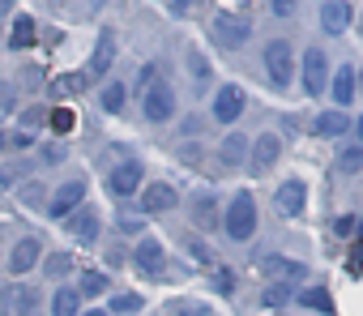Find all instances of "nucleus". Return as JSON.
<instances>
[{
  "label": "nucleus",
  "mask_w": 363,
  "mask_h": 316,
  "mask_svg": "<svg viewBox=\"0 0 363 316\" xmlns=\"http://www.w3.org/2000/svg\"><path fill=\"white\" fill-rule=\"evenodd\" d=\"M223 231H227L235 244H248V239L257 235V201H252V193H235V197H231V205H227V214H223Z\"/></svg>",
  "instance_id": "f257e3e1"
},
{
  "label": "nucleus",
  "mask_w": 363,
  "mask_h": 316,
  "mask_svg": "<svg viewBox=\"0 0 363 316\" xmlns=\"http://www.w3.org/2000/svg\"><path fill=\"white\" fill-rule=\"evenodd\" d=\"M265 77H269L274 90H286L295 81V47L286 39H274L265 47Z\"/></svg>",
  "instance_id": "f03ea898"
},
{
  "label": "nucleus",
  "mask_w": 363,
  "mask_h": 316,
  "mask_svg": "<svg viewBox=\"0 0 363 316\" xmlns=\"http://www.w3.org/2000/svg\"><path fill=\"white\" fill-rule=\"evenodd\" d=\"M299 81H303V94H308V98H316V94L329 90V60H325L320 47H308V52H303V60H299Z\"/></svg>",
  "instance_id": "7ed1b4c3"
},
{
  "label": "nucleus",
  "mask_w": 363,
  "mask_h": 316,
  "mask_svg": "<svg viewBox=\"0 0 363 316\" xmlns=\"http://www.w3.org/2000/svg\"><path fill=\"white\" fill-rule=\"evenodd\" d=\"M141 111H145L150 124H167L175 115V90L167 81H150L145 94H141Z\"/></svg>",
  "instance_id": "20e7f679"
},
{
  "label": "nucleus",
  "mask_w": 363,
  "mask_h": 316,
  "mask_svg": "<svg viewBox=\"0 0 363 316\" xmlns=\"http://www.w3.org/2000/svg\"><path fill=\"white\" fill-rule=\"evenodd\" d=\"M107 193L116 201H128L133 193H141V163H137V158H128V163L107 171Z\"/></svg>",
  "instance_id": "39448f33"
},
{
  "label": "nucleus",
  "mask_w": 363,
  "mask_h": 316,
  "mask_svg": "<svg viewBox=\"0 0 363 316\" xmlns=\"http://www.w3.org/2000/svg\"><path fill=\"white\" fill-rule=\"evenodd\" d=\"M210 30H214V39H218L223 47H244V43L252 39V22H244V18H235V13H218Z\"/></svg>",
  "instance_id": "423d86ee"
},
{
  "label": "nucleus",
  "mask_w": 363,
  "mask_h": 316,
  "mask_svg": "<svg viewBox=\"0 0 363 316\" xmlns=\"http://www.w3.org/2000/svg\"><path fill=\"white\" fill-rule=\"evenodd\" d=\"M244 107H248V94H244V86H235V81L214 94V120H218V124H235V120L244 115Z\"/></svg>",
  "instance_id": "0eeeda50"
},
{
  "label": "nucleus",
  "mask_w": 363,
  "mask_h": 316,
  "mask_svg": "<svg viewBox=\"0 0 363 316\" xmlns=\"http://www.w3.org/2000/svg\"><path fill=\"white\" fill-rule=\"evenodd\" d=\"M82 201H86V180H69V184H60L56 197L48 201V214H52L56 222H65L73 210H82Z\"/></svg>",
  "instance_id": "6e6552de"
},
{
  "label": "nucleus",
  "mask_w": 363,
  "mask_h": 316,
  "mask_svg": "<svg viewBox=\"0 0 363 316\" xmlns=\"http://www.w3.org/2000/svg\"><path fill=\"white\" fill-rule=\"evenodd\" d=\"M65 231H69L77 244H94V239H99V231H103V218H99V210H94V205H82V210H73V214L65 218Z\"/></svg>",
  "instance_id": "1a4fd4ad"
},
{
  "label": "nucleus",
  "mask_w": 363,
  "mask_h": 316,
  "mask_svg": "<svg viewBox=\"0 0 363 316\" xmlns=\"http://www.w3.org/2000/svg\"><path fill=\"white\" fill-rule=\"evenodd\" d=\"M175 205H179V193H175L167 180L150 184V188L137 197V210H141V214H167V210H175Z\"/></svg>",
  "instance_id": "9d476101"
},
{
  "label": "nucleus",
  "mask_w": 363,
  "mask_h": 316,
  "mask_svg": "<svg viewBox=\"0 0 363 316\" xmlns=\"http://www.w3.org/2000/svg\"><path fill=\"white\" fill-rule=\"evenodd\" d=\"M274 205H278L282 218H299L303 205H308V188H303V180H286V184L274 193Z\"/></svg>",
  "instance_id": "9b49d317"
},
{
  "label": "nucleus",
  "mask_w": 363,
  "mask_h": 316,
  "mask_svg": "<svg viewBox=\"0 0 363 316\" xmlns=\"http://www.w3.org/2000/svg\"><path fill=\"white\" fill-rule=\"evenodd\" d=\"M39 256H43V244H39L35 235L18 239V244H13V252H9V273H30V269L39 265Z\"/></svg>",
  "instance_id": "f8f14e48"
},
{
  "label": "nucleus",
  "mask_w": 363,
  "mask_h": 316,
  "mask_svg": "<svg viewBox=\"0 0 363 316\" xmlns=\"http://www.w3.org/2000/svg\"><path fill=\"white\" fill-rule=\"evenodd\" d=\"M350 18H354V9L346 5V0H325V5H320V26H325V35H346V30H350Z\"/></svg>",
  "instance_id": "ddd939ff"
},
{
  "label": "nucleus",
  "mask_w": 363,
  "mask_h": 316,
  "mask_svg": "<svg viewBox=\"0 0 363 316\" xmlns=\"http://www.w3.org/2000/svg\"><path fill=\"white\" fill-rule=\"evenodd\" d=\"M193 227H201V231H218L223 227V214H218V197L214 193H197L193 197Z\"/></svg>",
  "instance_id": "4468645a"
},
{
  "label": "nucleus",
  "mask_w": 363,
  "mask_h": 316,
  "mask_svg": "<svg viewBox=\"0 0 363 316\" xmlns=\"http://www.w3.org/2000/svg\"><path fill=\"white\" fill-rule=\"evenodd\" d=\"M248 149H252V171H269V167L278 163V154H282V141H278L274 132H261Z\"/></svg>",
  "instance_id": "2eb2a0df"
},
{
  "label": "nucleus",
  "mask_w": 363,
  "mask_h": 316,
  "mask_svg": "<svg viewBox=\"0 0 363 316\" xmlns=\"http://www.w3.org/2000/svg\"><path fill=\"white\" fill-rule=\"evenodd\" d=\"M325 94H333L337 111H346V107L354 103V69H350V64H342V69L329 77V90H325Z\"/></svg>",
  "instance_id": "dca6fc26"
},
{
  "label": "nucleus",
  "mask_w": 363,
  "mask_h": 316,
  "mask_svg": "<svg viewBox=\"0 0 363 316\" xmlns=\"http://www.w3.org/2000/svg\"><path fill=\"white\" fill-rule=\"evenodd\" d=\"M133 265H137V269H141L145 278H158V265H162V244L145 235V239H141V244L133 248Z\"/></svg>",
  "instance_id": "f3484780"
},
{
  "label": "nucleus",
  "mask_w": 363,
  "mask_h": 316,
  "mask_svg": "<svg viewBox=\"0 0 363 316\" xmlns=\"http://www.w3.org/2000/svg\"><path fill=\"white\" fill-rule=\"evenodd\" d=\"M111 60H116V35H111V30H103L99 47H94V56H90V64H86L82 73H86V77H103V73L111 69Z\"/></svg>",
  "instance_id": "a211bd4d"
},
{
  "label": "nucleus",
  "mask_w": 363,
  "mask_h": 316,
  "mask_svg": "<svg viewBox=\"0 0 363 316\" xmlns=\"http://www.w3.org/2000/svg\"><path fill=\"white\" fill-rule=\"evenodd\" d=\"M350 124H354V120H350L346 111L329 107V111H320V115L312 120V132H316V137H342V132H346Z\"/></svg>",
  "instance_id": "6ab92c4d"
},
{
  "label": "nucleus",
  "mask_w": 363,
  "mask_h": 316,
  "mask_svg": "<svg viewBox=\"0 0 363 316\" xmlns=\"http://www.w3.org/2000/svg\"><path fill=\"white\" fill-rule=\"evenodd\" d=\"M261 273L278 278V282H295V278H303V265L291 256H261Z\"/></svg>",
  "instance_id": "aec40b11"
},
{
  "label": "nucleus",
  "mask_w": 363,
  "mask_h": 316,
  "mask_svg": "<svg viewBox=\"0 0 363 316\" xmlns=\"http://www.w3.org/2000/svg\"><path fill=\"white\" fill-rule=\"evenodd\" d=\"M35 39H39V26H35V18H30V13L13 18V30H9V47H13V52H22V47H30Z\"/></svg>",
  "instance_id": "412c9836"
},
{
  "label": "nucleus",
  "mask_w": 363,
  "mask_h": 316,
  "mask_svg": "<svg viewBox=\"0 0 363 316\" xmlns=\"http://www.w3.org/2000/svg\"><path fill=\"white\" fill-rule=\"evenodd\" d=\"M52 316H82V295L77 286H60L52 295Z\"/></svg>",
  "instance_id": "4be33fe9"
},
{
  "label": "nucleus",
  "mask_w": 363,
  "mask_h": 316,
  "mask_svg": "<svg viewBox=\"0 0 363 316\" xmlns=\"http://www.w3.org/2000/svg\"><path fill=\"white\" fill-rule=\"evenodd\" d=\"M218 154H223V163H227V167H240L244 158H248V137H244V132H227Z\"/></svg>",
  "instance_id": "5701e85b"
},
{
  "label": "nucleus",
  "mask_w": 363,
  "mask_h": 316,
  "mask_svg": "<svg viewBox=\"0 0 363 316\" xmlns=\"http://www.w3.org/2000/svg\"><path fill=\"white\" fill-rule=\"evenodd\" d=\"M39 312H43V295L35 286L13 290V316H39Z\"/></svg>",
  "instance_id": "b1692460"
},
{
  "label": "nucleus",
  "mask_w": 363,
  "mask_h": 316,
  "mask_svg": "<svg viewBox=\"0 0 363 316\" xmlns=\"http://www.w3.org/2000/svg\"><path fill=\"white\" fill-rule=\"evenodd\" d=\"M303 307H312V312H325V316H333V299H329V290L325 286H312V290H303V295H295Z\"/></svg>",
  "instance_id": "393cba45"
},
{
  "label": "nucleus",
  "mask_w": 363,
  "mask_h": 316,
  "mask_svg": "<svg viewBox=\"0 0 363 316\" xmlns=\"http://www.w3.org/2000/svg\"><path fill=\"white\" fill-rule=\"evenodd\" d=\"M43 193H48V188H43L39 180H30V184L18 188V201H22L26 210H48V197H43Z\"/></svg>",
  "instance_id": "a878e982"
},
{
  "label": "nucleus",
  "mask_w": 363,
  "mask_h": 316,
  "mask_svg": "<svg viewBox=\"0 0 363 316\" xmlns=\"http://www.w3.org/2000/svg\"><path fill=\"white\" fill-rule=\"evenodd\" d=\"M107 286H111V278H107V273L86 269V273H82V282H77V295H82V299H86V295H103Z\"/></svg>",
  "instance_id": "bb28decb"
},
{
  "label": "nucleus",
  "mask_w": 363,
  "mask_h": 316,
  "mask_svg": "<svg viewBox=\"0 0 363 316\" xmlns=\"http://www.w3.org/2000/svg\"><path fill=\"white\" fill-rule=\"evenodd\" d=\"M291 299H295V286H291V282H269L265 295H261L265 307H282V303H291Z\"/></svg>",
  "instance_id": "cd10ccee"
},
{
  "label": "nucleus",
  "mask_w": 363,
  "mask_h": 316,
  "mask_svg": "<svg viewBox=\"0 0 363 316\" xmlns=\"http://www.w3.org/2000/svg\"><path fill=\"white\" fill-rule=\"evenodd\" d=\"M337 171H342V176H359V171H363V145H346V149L337 154Z\"/></svg>",
  "instance_id": "c85d7f7f"
},
{
  "label": "nucleus",
  "mask_w": 363,
  "mask_h": 316,
  "mask_svg": "<svg viewBox=\"0 0 363 316\" xmlns=\"http://www.w3.org/2000/svg\"><path fill=\"white\" fill-rule=\"evenodd\" d=\"M124 94H128L124 81H107V86H103V111H111V115L124 111Z\"/></svg>",
  "instance_id": "c756f323"
},
{
  "label": "nucleus",
  "mask_w": 363,
  "mask_h": 316,
  "mask_svg": "<svg viewBox=\"0 0 363 316\" xmlns=\"http://www.w3.org/2000/svg\"><path fill=\"white\" fill-rule=\"evenodd\" d=\"M82 86H90V77H86V73H65V77H56V81H52V90H56V94H77Z\"/></svg>",
  "instance_id": "7c9ffc66"
},
{
  "label": "nucleus",
  "mask_w": 363,
  "mask_h": 316,
  "mask_svg": "<svg viewBox=\"0 0 363 316\" xmlns=\"http://www.w3.org/2000/svg\"><path fill=\"white\" fill-rule=\"evenodd\" d=\"M162 316H206V303H197V299H175Z\"/></svg>",
  "instance_id": "2f4dec72"
},
{
  "label": "nucleus",
  "mask_w": 363,
  "mask_h": 316,
  "mask_svg": "<svg viewBox=\"0 0 363 316\" xmlns=\"http://www.w3.org/2000/svg\"><path fill=\"white\" fill-rule=\"evenodd\" d=\"M39 163H48V167H56V163H65V145H60V141H48V145L39 149Z\"/></svg>",
  "instance_id": "473e14b6"
},
{
  "label": "nucleus",
  "mask_w": 363,
  "mask_h": 316,
  "mask_svg": "<svg viewBox=\"0 0 363 316\" xmlns=\"http://www.w3.org/2000/svg\"><path fill=\"white\" fill-rule=\"evenodd\" d=\"M184 248H189L193 261H201V265H214V261H218V256L210 252V244H201V239H184Z\"/></svg>",
  "instance_id": "72a5a7b5"
},
{
  "label": "nucleus",
  "mask_w": 363,
  "mask_h": 316,
  "mask_svg": "<svg viewBox=\"0 0 363 316\" xmlns=\"http://www.w3.org/2000/svg\"><path fill=\"white\" fill-rule=\"evenodd\" d=\"M48 120H52V128H56L60 137H65V132H73V124H77V115H73V111H52Z\"/></svg>",
  "instance_id": "f704fd0d"
},
{
  "label": "nucleus",
  "mask_w": 363,
  "mask_h": 316,
  "mask_svg": "<svg viewBox=\"0 0 363 316\" xmlns=\"http://www.w3.org/2000/svg\"><path fill=\"white\" fill-rule=\"evenodd\" d=\"M69 269H73V256H69V252H56V256L48 261V273H52V278H65Z\"/></svg>",
  "instance_id": "c9c22d12"
},
{
  "label": "nucleus",
  "mask_w": 363,
  "mask_h": 316,
  "mask_svg": "<svg viewBox=\"0 0 363 316\" xmlns=\"http://www.w3.org/2000/svg\"><path fill=\"white\" fill-rule=\"evenodd\" d=\"M189 69H193V77H197V81H206V77H210V60H206L201 52H189Z\"/></svg>",
  "instance_id": "e433bc0d"
},
{
  "label": "nucleus",
  "mask_w": 363,
  "mask_h": 316,
  "mask_svg": "<svg viewBox=\"0 0 363 316\" xmlns=\"http://www.w3.org/2000/svg\"><path fill=\"white\" fill-rule=\"evenodd\" d=\"M141 307V295H116L111 299V312H137Z\"/></svg>",
  "instance_id": "4c0bfd02"
},
{
  "label": "nucleus",
  "mask_w": 363,
  "mask_h": 316,
  "mask_svg": "<svg viewBox=\"0 0 363 316\" xmlns=\"http://www.w3.org/2000/svg\"><path fill=\"white\" fill-rule=\"evenodd\" d=\"M295 5H299V0H269L274 18H295Z\"/></svg>",
  "instance_id": "58836bf2"
},
{
  "label": "nucleus",
  "mask_w": 363,
  "mask_h": 316,
  "mask_svg": "<svg viewBox=\"0 0 363 316\" xmlns=\"http://www.w3.org/2000/svg\"><path fill=\"white\" fill-rule=\"evenodd\" d=\"M179 163H189V167L201 163V145H189V141H184V145H179Z\"/></svg>",
  "instance_id": "ea45409f"
},
{
  "label": "nucleus",
  "mask_w": 363,
  "mask_h": 316,
  "mask_svg": "<svg viewBox=\"0 0 363 316\" xmlns=\"http://www.w3.org/2000/svg\"><path fill=\"white\" fill-rule=\"evenodd\" d=\"M22 171H26V163H9V167H0V184H13Z\"/></svg>",
  "instance_id": "a19ab883"
},
{
  "label": "nucleus",
  "mask_w": 363,
  "mask_h": 316,
  "mask_svg": "<svg viewBox=\"0 0 363 316\" xmlns=\"http://www.w3.org/2000/svg\"><path fill=\"white\" fill-rule=\"evenodd\" d=\"M116 231H120V235H137V231H145V227H141V218H120Z\"/></svg>",
  "instance_id": "79ce46f5"
},
{
  "label": "nucleus",
  "mask_w": 363,
  "mask_h": 316,
  "mask_svg": "<svg viewBox=\"0 0 363 316\" xmlns=\"http://www.w3.org/2000/svg\"><path fill=\"white\" fill-rule=\"evenodd\" d=\"M333 235H342V239H346V235H354V218H350V214H342V218L333 222Z\"/></svg>",
  "instance_id": "37998d69"
},
{
  "label": "nucleus",
  "mask_w": 363,
  "mask_h": 316,
  "mask_svg": "<svg viewBox=\"0 0 363 316\" xmlns=\"http://www.w3.org/2000/svg\"><path fill=\"white\" fill-rule=\"evenodd\" d=\"M0 111H13V86L0 81Z\"/></svg>",
  "instance_id": "c03bdc74"
},
{
  "label": "nucleus",
  "mask_w": 363,
  "mask_h": 316,
  "mask_svg": "<svg viewBox=\"0 0 363 316\" xmlns=\"http://www.w3.org/2000/svg\"><path fill=\"white\" fill-rule=\"evenodd\" d=\"M39 120H43V111H39V107H30V111H22V124H26V128H39Z\"/></svg>",
  "instance_id": "a18cd8bd"
},
{
  "label": "nucleus",
  "mask_w": 363,
  "mask_h": 316,
  "mask_svg": "<svg viewBox=\"0 0 363 316\" xmlns=\"http://www.w3.org/2000/svg\"><path fill=\"white\" fill-rule=\"evenodd\" d=\"M197 128H201V115H189V120H184V124H179V132H184V137H193V132H197Z\"/></svg>",
  "instance_id": "49530a36"
},
{
  "label": "nucleus",
  "mask_w": 363,
  "mask_h": 316,
  "mask_svg": "<svg viewBox=\"0 0 363 316\" xmlns=\"http://www.w3.org/2000/svg\"><path fill=\"white\" fill-rule=\"evenodd\" d=\"M235 286V278H231V269H218V290H231Z\"/></svg>",
  "instance_id": "de8ad7c7"
},
{
  "label": "nucleus",
  "mask_w": 363,
  "mask_h": 316,
  "mask_svg": "<svg viewBox=\"0 0 363 316\" xmlns=\"http://www.w3.org/2000/svg\"><path fill=\"white\" fill-rule=\"evenodd\" d=\"M189 5H193V0H171V9H175V13H189Z\"/></svg>",
  "instance_id": "09e8293b"
},
{
  "label": "nucleus",
  "mask_w": 363,
  "mask_h": 316,
  "mask_svg": "<svg viewBox=\"0 0 363 316\" xmlns=\"http://www.w3.org/2000/svg\"><path fill=\"white\" fill-rule=\"evenodd\" d=\"M9 9H13V0H0V18H5Z\"/></svg>",
  "instance_id": "8fccbe9b"
},
{
  "label": "nucleus",
  "mask_w": 363,
  "mask_h": 316,
  "mask_svg": "<svg viewBox=\"0 0 363 316\" xmlns=\"http://www.w3.org/2000/svg\"><path fill=\"white\" fill-rule=\"evenodd\" d=\"M354 94H363V73H354Z\"/></svg>",
  "instance_id": "3c124183"
},
{
  "label": "nucleus",
  "mask_w": 363,
  "mask_h": 316,
  "mask_svg": "<svg viewBox=\"0 0 363 316\" xmlns=\"http://www.w3.org/2000/svg\"><path fill=\"white\" fill-rule=\"evenodd\" d=\"M82 316H107V312H103V307H94V312H82Z\"/></svg>",
  "instance_id": "603ef678"
},
{
  "label": "nucleus",
  "mask_w": 363,
  "mask_h": 316,
  "mask_svg": "<svg viewBox=\"0 0 363 316\" xmlns=\"http://www.w3.org/2000/svg\"><path fill=\"white\" fill-rule=\"evenodd\" d=\"M354 231H363V218H354Z\"/></svg>",
  "instance_id": "864d4df0"
},
{
  "label": "nucleus",
  "mask_w": 363,
  "mask_h": 316,
  "mask_svg": "<svg viewBox=\"0 0 363 316\" xmlns=\"http://www.w3.org/2000/svg\"><path fill=\"white\" fill-rule=\"evenodd\" d=\"M354 124H359V137H363V120H354Z\"/></svg>",
  "instance_id": "5fc2aeb1"
},
{
  "label": "nucleus",
  "mask_w": 363,
  "mask_h": 316,
  "mask_svg": "<svg viewBox=\"0 0 363 316\" xmlns=\"http://www.w3.org/2000/svg\"><path fill=\"white\" fill-rule=\"evenodd\" d=\"M0 149H5V137H0Z\"/></svg>",
  "instance_id": "6e6d98bb"
},
{
  "label": "nucleus",
  "mask_w": 363,
  "mask_h": 316,
  "mask_svg": "<svg viewBox=\"0 0 363 316\" xmlns=\"http://www.w3.org/2000/svg\"><path fill=\"white\" fill-rule=\"evenodd\" d=\"M158 316H162V312H158Z\"/></svg>",
  "instance_id": "4d7b16f0"
}]
</instances>
